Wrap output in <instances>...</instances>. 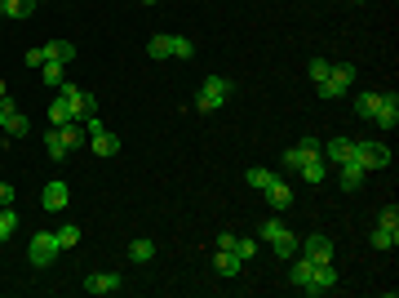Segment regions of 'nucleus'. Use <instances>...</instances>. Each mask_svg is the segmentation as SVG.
<instances>
[{
    "mask_svg": "<svg viewBox=\"0 0 399 298\" xmlns=\"http://www.w3.org/2000/svg\"><path fill=\"white\" fill-rule=\"evenodd\" d=\"M328 67H332V62H324V58H311V67H306V71H311V80L319 85V80L328 76Z\"/></svg>",
    "mask_w": 399,
    "mask_h": 298,
    "instance_id": "obj_38",
    "label": "nucleus"
},
{
    "mask_svg": "<svg viewBox=\"0 0 399 298\" xmlns=\"http://www.w3.org/2000/svg\"><path fill=\"white\" fill-rule=\"evenodd\" d=\"M53 236H58V245L62 249H71V245H80V227H75V222H62L58 231H53Z\"/></svg>",
    "mask_w": 399,
    "mask_h": 298,
    "instance_id": "obj_33",
    "label": "nucleus"
},
{
    "mask_svg": "<svg viewBox=\"0 0 399 298\" xmlns=\"http://www.w3.org/2000/svg\"><path fill=\"white\" fill-rule=\"evenodd\" d=\"M9 111H14V98H0V129H5V120H9Z\"/></svg>",
    "mask_w": 399,
    "mask_h": 298,
    "instance_id": "obj_40",
    "label": "nucleus"
},
{
    "mask_svg": "<svg viewBox=\"0 0 399 298\" xmlns=\"http://www.w3.org/2000/svg\"><path fill=\"white\" fill-rule=\"evenodd\" d=\"M66 200H71V187H66L62 179H49V183H45V192H40V205H45L49 214H62V209H66Z\"/></svg>",
    "mask_w": 399,
    "mask_h": 298,
    "instance_id": "obj_5",
    "label": "nucleus"
},
{
    "mask_svg": "<svg viewBox=\"0 0 399 298\" xmlns=\"http://www.w3.org/2000/svg\"><path fill=\"white\" fill-rule=\"evenodd\" d=\"M355 161L364 170H391V152L382 143H355Z\"/></svg>",
    "mask_w": 399,
    "mask_h": 298,
    "instance_id": "obj_4",
    "label": "nucleus"
},
{
    "mask_svg": "<svg viewBox=\"0 0 399 298\" xmlns=\"http://www.w3.org/2000/svg\"><path fill=\"white\" fill-rule=\"evenodd\" d=\"M289 263H293V267H289V281H293V285H302V290H306V281H311V272H315V263H311L306 254H293Z\"/></svg>",
    "mask_w": 399,
    "mask_h": 298,
    "instance_id": "obj_15",
    "label": "nucleus"
},
{
    "mask_svg": "<svg viewBox=\"0 0 399 298\" xmlns=\"http://www.w3.org/2000/svg\"><path fill=\"white\" fill-rule=\"evenodd\" d=\"M45 62H49V54H45V45H36V49H27V67H36V71H40Z\"/></svg>",
    "mask_w": 399,
    "mask_h": 298,
    "instance_id": "obj_37",
    "label": "nucleus"
},
{
    "mask_svg": "<svg viewBox=\"0 0 399 298\" xmlns=\"http://www.w3.org/2000/svg\"><path fill=\"white\" fill-rule=\"evenodd\" d=\"M332 285H337V267H332V263H315V272H311V281H306V294H328Z\"/></svg>",
    "mask_w": 399,
    "mask_h": 298,
    "instance_id": "obj_9",
    "label": "nucleus"
},
{
    "mask_svg": "<svg viewBox=\"0 0 399 298\" xmlns=\"http://www.w3.org/2000/svg\"><path fill=\"white\" fill-rule=\"evenodd\" d=\"M45 152H49V161H66V156H71V152H66V143L58 138V129H53V125H49V134H45Z\"/></svg>",
    "mask_w": 399,
    "mask_h": 298,
    "instance_id": "obj_25",
    "label": "nucleus"
},
{
    "mask_svg": "<svg viewBox=\"0 0 399 298\" xmlns=\"http://www.w3.org/2000/svg\"><path fill=\"white\" fill-rule=\"evenodd\" d=\"M337 179H341V187H346V192H359V187H364V179H368V170L350 156V161L337 165Z\"/></svg>",
    "mask_w": 399,
    "mask_h": 298,
    "instance_id": "obj_10",
    "label": "nucleus"
},
{
    "mask_svg": "<svg viewBox=\"0 0 399 298\" xmlns=\"http://www.w3.org/2000/svg\"><path fill=\"white\" fill-rule=\"evenodd\" d=\"M271 245H275V254H280V258H293V254H298V236H293V231H289V227H284V231H280V236H275V240H271Z\"/></svg>",
    "mask_w": 399,
    "mask_h": 298,
    "instance_id": "obj_27",
    "label": "nucleus"
},
{
    "mask_svg": "<svg viewBox=\"0 0 399 298\" xmlns=\"http://www.w3.org/2000/svg\"><path fill=\"white\" fill-rule=\"evenodd\" d=\"M373 249H395L399 245V231H391V227H373Z\"/></svg>",
    "mask_w": 399,
    "mask_h": 298,
    "instance_id": "obj_30",
    "label": "nucleus"
},
{
    "mask_svg": "<svg viewBox=\"0 0 399 298\" xmlns=\"http://www.w3.org/2000/svg\"><path fill=\"white\" fill-rule=\"evenodd\" d=\"M280 231H284V222H280V218H266V222H262V231H258V236L266 240V245H271V240H275V236H280Z\"/></svg>",
    "mask_w": 399,
    "mask_h": 298,
    "instance_id": "obj_35",
    "label": "nucleus"
},
{
    "mask_svg": "<svg viewBox=\"0 0 399 298\" xmlns=\"http://www.w3.org/2000/svg\"><path fill=\"white\" fill-rule=\"evenodd\" d=\"M377 227H391V231H399V209H395V205H386V209H382Z\"/></svg>",
    "mask_w": 399,
    "mask_h": 298,
    "instance_id": "obj_36",
    "label": "nucleus"
},
{
    "mask_svg": "<svg viewBox=\"0 0 399 298\" xmlns=\"http://www.w3.org/2000/svg\"><path fill=\"white\" fill-rule=\"evenodd\" d=\"M14 231H18V214H14V205H0V245H5V240H14Z\"/></svg>",
    "mask_w": 399,
    "mask_h": 298,
    "instance_id": "obj_23",
    "label": "nucleus"
},
{
    "mask_svg": "<svg viewBox=\"0 0 399 298\" xmlns=\"http://www.w3.org/2000/svg\"><path fill=\"white\" fill-rule=\"evenodd\" d=\"M36 14V0H0V18H14V23H23V18Z\"/></svg>",
    "mask_w": 399,
    "mask_h": 298,
    "instance_id": "obj_14",
    "label": "nucleus"
},
{
    "mask_svg": "<svg viewBox=\"0 0 399 298\" xmlns=\"http://www.w3.org/2000/svg\"><path fill=\"white\" fill-rule=\"evenodd\" d=\"M0 134H9V138H27V134H32V120H27L23 116V111H9V120H5V129H0Z\"/></svg>",
    "mask_w": 399,
    "mask_h": 298,
    "instance_id": "obj_21",
    "label": "nucleus"
},
{
    "mask_svg": "<svg viewBox=\"0 0 399 298\" xmlns=\"http://www.w3.org/2000/svg\"><path fill=\"white\" fill-rule=\"evenodd\" d=\"M71 120H80V107H75L71 98H53L49 102V125H71Z\"/></svg>",
    "mask_w": 399,
    "mask_h": 298,
    "instance_id": "obj_12",
    "label": "nucleus"
},
{
    "mask_svg": "<svg viewBox=\"0 0 399 298\" xmlns=\"http://www.w3.org/2000/svg\"><path fill=\"white\" fill-rule=\"evenodd\" d=\"M262 196H266V205H271V209H289V205H293V187H289L284 179H275L271 187L262 192Z\"/></svg>",
    "mask_w": 399,
    "mask_h": 298,
    "instance_id": "obj_13",
    "label": "nucleus"
},
{
    "mask_svg": "<svg viewBox=\"0 0 399 298\" xmlns=\"http://www.w3.org/2000/svg\"><path fill=\"white\" fill-rule=\"evenodd\" d=\"M298 254H306L311 263H332V240L328 236H306V240H298Z\"/></svg>",
    "mask_w": 399,
    "mask_h": 298,
    "instance_id": "obj_7",
    "label": "nucleus"
},
{
    "mask_svg": "<svg viewBox=\"0 0 399 298\" xmlns=\"http://www.w3.org/2000/svg\"><path fill=\"white\" fill-rule=\"evenodd\" d=\"M240 267H244V263L231 254V249H213V272H217V276H240Z\"/></svg>",
    "mask_w": 399,
    "mask_h": 298,
    "instance_id": "obj_17",
    "label": "nucleus"
},
{
    "mask_svg": "<svg viewBox=\"0 0 399 298\" xmlns=\"http://www.w3.org/2000/svg\"><path fill=\"white\" fill-rule=\"evenodd\" d=\"M373 111H377V94H373V89L355 94V116H359V120H373Z\"/></svg>",
    "mask_w": 399,
    "mask_h": 298,
    "instance_id": "obj_26",
    "label": "nucleus"
},
{
    "mask_svg": "<svg viewBox=\"0 0 399 298\" xmlns=\"http://www.w3.org/2000/svg\"><path fill=\"white\" fill-rule=\"evenodd\" d=\"M231 254H235V258H240V263H249V258H253V254H258V240H253V236H235V245H231Z\"/></svg>",
    "mask_w": 399,
    "mask_h": 298,
    "instance_id": "obj_31",
    "label": "nucleus"
},
{
    "mask_svg": "<svg viewBox=\"0 0 399 298\" xmlns=\"http://www.w3.org/2000/svg\"><path fill=\"white\" fill-rule=\"evenodd\" d=\"M191 54H195L191 36H173V58H191Z\"/></svg>",
    "mask_w": 399,
    "mask_h": 298,
    "instance_id": "obj_34",
    "label": "nucleus"
},
{
    "mask_svg": "<svg viewBox=\"0 0 399 298\" xmlns=\"http://www.w3.org/2000/svg\"><path fill=\"white\" fill-rule=\"evenodd\" d=\"M84 138H93V134H102V129H107V125H102V120H98V111H93V116H84Z\"/></svg>",
    "mask_w": 399,
    "mask_h": 298,
    "instance_id": "obj_39",
    "label": "nucleus"
},
{
    "mask_svg": "<svg viewBox=\"0 0 399 298\" xmlns=\"http://www.w3.org/2000/svg\"><path fill=\"white\" fill-rule=\"evenodd\" d=\"M0 205H14V187L9 183H0Z\"/></svg>",
    "mask_w": 399,
    "mask_h": 298,
    "instance_id": "obj_41",
    "label": "nucleus"
},
{
    "mask_svg": "<svg viewBox=\"0 0 399 298\" xmlns=\"http://www.w3.org/2000/svg\"><path fill=\"white\" fill-rule=\"evenodd\" d=\"M58 129V138L66 143V152H75V147H84L89 138H84V129H80V120H71V125H53Z\"/></svg>",
    "mask_w": 399,
    "mask_h": 298,
    "instance_id": "obj_19",
    "label": "nucleus"
},
{
    "mask_svg": "<svg viewBox=\"0 0 399 298\" xmlns=\"http://www.w3.org/2000/svg\"><path fill=\"white\" fill-rule=\"evenodd\" d=\"M350 85H355V67H350V62H332V67H328V76L319 80L315 89H319V98H328V102H332V98H341V94H346Z\"/></svg>",
    "mask_w": 399,
    "mask_h": 298,
    "instance_id": "obj_2",
    "label": "nucleus"
},
{
    "mask_svg": "<svg viewBox=\"0 0 399 298\" xmlns=\"http://www.w3.org/2000/svg\"><path fill=\"white\" fill-rule=\"evenodd\" d=\"M120 285H125V281H120L116 272H89V276H84V290H89V294H116Z\"/></svg>",
    "mask_w": 399,
    "mask_h": 298,
    "instance_id": "obj_11",
    "label": "nucleus"
},
{
    "mask_svg": "<svg viewBox=\"0 0 399 298\" xmlns=\"http://www.w3.org/2000/svg\"><path fill=\"white\" fill-rule=\"evenodd\" d=\"M324 156H328V165H341L355 156V143L350 138H332V143H324Z\"/></svg>",
    "mask_w": 399,
    "mask_h": 298,
    "instance_id": "obj_18",
    "label": "nucleus"
},
{
    "mask_svg": "<svg viewBox=\"0 0 399 298\" xmlns=\"http://www.w3.org/2000/svg\"><path fill=\"white\" fill-rule=\"evenodd\" d=\"M373 125H377V129H395V125H399V94H377Z\"/></svg>",
    "mask_w": 399,
    "mask_h": 298,
    "instance_id": "obj_6",
    "label": "nucleus"
},
{
    "mask_svg": "<svg viewBox=\"0 0 399 298\" xmlns=\"http://www.w3.org/2000/svg\"><path fill=\"white\" fill-rule=\"evenodd\" d=\"M231 94H235V80H226V76H208L204 85L195 89V111H204V116H208V111H217Z\"/></svg>",
    "mask_w": 399,
    "mask_h": 298,
    "instance_id": "obj_1",
    "label": "nucleus"
},
{
    "mask_svg": "<svg viewBox=\"0 0 399 298\" xmlns=\"http://www.w3.org/2000/svg\"><path fill=\"white\" fill-rule=\"evenodd\" d=\"M147 58H151V62L173 58V36H151V41H147Z\"/></svg>",
    "mask_w": 399,
    "mask_h": 298,
    "instance_id": "obj_20",
    "label": "nucleus"
},
{
    "mask_svg": "<svg viewBox=\"0 0 399 298\" xmlns=\"http://www.w3.org/2000/svg\"><path fill=\"white\" fill-rule=\"evenodd\" d=\"M142 5H160V0H142Z\"/></svg>",
    "mask_w": 399,
    "mask_h": 298,
    "instance_id": "obj_43",
    "label": "nucleus"
},
{
    "mask_svg": "<svg viewBox=\"0 0 399 298\" xmlns=\"http://www.w3.org/2000/svg\"><path fill=\"white\" fill-rule=\"evenodd\" d=\"M355 5H364V0H355Z\"/></svg>",
    "mask_w": 399,
    "mask_h": 298,
    "instance_id": "obj_44",
    "label": "nucleus"
},
{
    "mask_svg": "<svg viewBox=\"0 0 399 298\" xmlns=\"http://www.w3.org/2000/svg\"><path fill=\"white\" fill-rule=\"evenodd\" d=\"M0 98H9V89H5V80H0Z\"/></svg>",
    "mask_w": 399,
    "mask_h": 298,
    "instance_id": "obj_42",
    "label": "nucleus"
},
{
    "mask_svg": "<svg viewBox=\"0 0 399 298\" xmlns=\"http://www.w3.org/2000/svg\"><path fill=\"white\" fill-rule=\"evenodd\" d=\"M271 183H275L271 170H262V165H253V170H249V187H253V192H266Z\"/></svg>",
    "mask_w": 399,
    "mask_h": 298,
    "instance_id": "obj_32",
    "label": "nucleus"
},
{
    "mask_svg": "<svg viewBox=\"0 0 399 298\" xmlns=\"http://www.w3.org/2000/svg\"><path fill=\"white\" fill-rule=\"evenodd\" d=\"M45 54H49V62H66V67H71L75 45H71V41H49V45H45Z\"/></svg>",
    "mask_w": 399,
    "mask_h": 298,
    "instance_id": "obj_22",
    "label": "nucleus"
},
{
    "mask_svg": "<svg viewBox=\"0 0 399 298\" xmlns=\"http://www.w3.org/2000/svg\"><path fill=\"white\" fill-rule=\"evenodd\" d=\"M311 156H319V138H302L298 147H289V152H284V170H302Z\"/></svg>",
    "mask_w": 399,
    "mask_h": 298,
    "instance_id": "obj_8",
    "label": "nucleus"
},
{
    "mask_svg": "<svg viewBox=\"0 0 399 298\" xmlns=\"http://www.w3.org/2000/svg\"><path fill=\"white\" fill-rule=\"evenodd\" d=\"M302 179H306V183H319V179H324V174H328V165H324V156H311V161L306 165H302Z\"/></svg>",
    "mask_w": 399,
    "mask_h": 298,
    "instance_id": "obj_28",
    "label": "nucleus"
},
{
    "mask_svg": "<svg viewBox=\"0 0 399 298\" xmlns=\"http://www.w3.org/2000/svg\"><path fill=\"white\" fill-rule=\"evenodd\" d=\"M66 71H71L66 62H45V67H40V76H45V85H53V89H58L62 80H66Z\"/></svg>",
    "mask_w": 399,
    "mask_h": 298,
    "instance_id": "obj_29",
    "label": "nucleus"
},
{
    "mask_svg": "<svg viewBox=\"0 0 399 298\" xmlns=\"http://www.w3.org/2000/svg\"><path fill=\"white\" fill-rule=\"evenodd\" d=\"M58 254H62V245H58V236H53V231H36L32 245H27V258H32V267H49Z\"/></svg>",
    "mask_w": 399,
    "mask_h": 298,
    "instance_id": "obj_3",
    "label": "nucleus"
},
{
    "mask_svg": "<svg viewBox=\"0 0 399 298\" xmlns=\"http://www.w3.org/2000/svg\"><path fill=\"white\" fill-rule=\"evenodd\" d=\"M129 258H133V263H151V258H156V245H151V240L147 236H138V240H133V245H129Z\"/></svg>",
    "mask_w": 399,
    "mask_h": 298,
    "instance_id": "obj_24",
    "label": "nucleus"
},
{
    "mask_svg": "<svg viewBox=\"0 0 399 298\" xmlns=\"http://www.w3.org/2000/svg\"><path fill=\"white\" fill-rule=\"evenodd\" d=\"M89 147H93V152L102 156V161H111V156L120 152V138L111 134V129H102V134H93V138H89Z\"/></svg>",
    "mask_w": 399,
    "mask_h": 298,
    "instance_id": "obj_16",
    "label": "nucleus"
}]
</instances>
